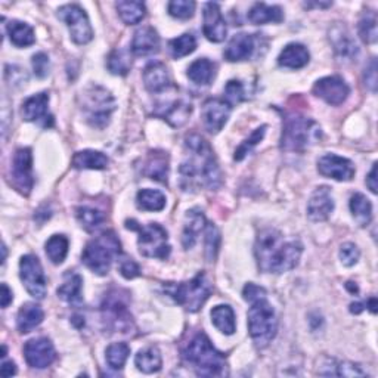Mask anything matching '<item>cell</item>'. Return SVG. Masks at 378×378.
Masks as SVG:
<instances>
[{"mask_svg":"<svg viewBox=\"0 0 378 378\" xmlns=\"http://www.w3.org/2000/svg\"><path fill=\"white\" fill-rule=\"evenodd\" d=\"M120 274L126 279H133V278L139 277V274H140L139 265L133 259H123L120 262Z\"/></svg>","mask_w":378,"mask_h":378,"instance_id":"53","label":"cell"},{"mask_svg":"<svg viewBox=\"0 0 378 378\" xmlns=\"http://www.w3.org/2000/svg\"><path fill=\"white\" fill-rule=\"evenodd\" d=\"M121 255V244L117 235L106 230L89 241L82 253L83 263L96 275H106L110 272L113 262Z\"/></svg>","mask_w":378,"mask_h":378,"instance_id":"6","label":"cell"},{"mask_svg":"<svg viewBox=\"0 0 378 378\" xmlns=\"http://www.w3.org/2000/svg\"><path fill=\"white\" fill-rule=\"evenodd\" d=\"M117 11H118V15L123 20L124 24L128 26H135V24H139L143 18H145V13H147V9H145V5H143L142 2H135V0H123V2H118L116 5Z\"/></svg>","mask_w":378,"mask_h":378,"instance_id":"37","label":"cell"},{"mask_svg":"<svg viewBox=\"0 0 378 378\" xmlns=\"http://www.w3.org/2000/svg\"><path fill=\"white\" fill-rule=\"evenodd\" d=\"M192 113V105L185 99H176L172 104L166 105L161 111H157L155 116L165 118L173 128L184 126Z\"/></svg>","mask_w":378,"mask_h":378,"instance_id":"28","label":"cell"},{"mask_svg":"<svg viewBox=\"0 0 378 378\" xmlns=\"http://www.w3.org/2000/svg\"><path fill=\"white\" fill-rule=\"evenodd\" d=\"M116 102L113 95L101 86H91L82 94V110L92 128L104 129L110 123Z\"/></svg>","mask_w":378,"mask_h":378,"instance_id":"9","label":"cell"},{"mask_svg":"<svg viewBox=\"0 0 378 378\" xmlns=\"http://www.w3.org/2000/svg\"><path fill=\"white\" fill-rule=\"evenodd\" d=\"M195 2L191 0H173L169 4V13L177 20H189L195 12Z\"/></svg>","mask_w":378,"mask_h":378,"instance_id":"49","label":"cell"},{"mask_svg":"<svg viewBox=\"0 0 378 378\" xmlns=\"http://www.w3.org/2000/svg\"><path fill=\"white\" fill-rule=\"evenodd\" d=\"M207 228L206 216L200 209H191L187 213L184 232H182V244L187 250L192 248L196 244L200 233Z\"/></svg>","mask_w":378,"mask_h":378,"instance_id":"25","label":"cell"},{"mask_svg":"<svg viewBox=\"0 0 378 378\" xmlns=\"http://www.w3.org/2000/svg\"><path fill=\"white\" fill-rule=\"evenodd\" d=\"M319 124L301 114L293 113L284 118L281 148L287 152H303L321 139Z\"/></svg>","mask_w":378,"mask_h":378,"instance_id":"5","label":"cell"},{"mask_svg":"<svg viewBox=\"0 0 378 378\" xmlns=\"http://www.w3.org/2000/svg\"><path fill=\"white\" fill-rule=\"evenodd\" d=\"M256 50V38L253 34L247 33H240L235 34L228 43L223 57L229 62H240V61H247Z\"/></svg>","mask_w":378,"mask_h":378,"instance_id":"20","label":"cell"},{"mask_svg":"<svg viewBox=\"0 0 378 378\" xmlns=\"http://www.w3.org/2000/svg\"><path fill=\"white\" fill-rule=\"evenodd\" d=\"M20 278L30 296L38 300H43L46 297L48 293L46 277L38 257L33 255H27L21 259Z\"/></svg>","mask_w":378,"mask_h":378,"instance_id":"12","label":"cell"},{"mask_svg":"<svg viewBox=\"0 0 378 378\" xmlns=\"http://www.w3.org/2000/svg\"><path fill=\"white\" fill-rule=\"evenodd\" d=\"M135 364L139 371L143 374H154L161 369L163 361H161V353L157 348L150 346L138 352L135 357Z\"/></svg>","mask_w":378,"mask_h":378,"instance_id":"36","label":"cell"},{"mask_svg":"<svg viewBox=\"0 0 378 378\" xmlns=\"http://www.w3.org/2000/svg\"><path fill=\"white\" fill-rule=\"evenodd\" d=\"M68 240L65 235H52L46 243V255L53 265H61L68 255Z\"/></svg>","mask_w":378,"mask_h":378,"instance_id":"42","label":"cell"},{"mask_svg":"<svg viewBox=\"0 0 378 378\" xmlns=\"http://www.w3.org/2000/svg\"><path fill=\"white\" fill-rule=\"evenodd\" d=\"M350 211L359 226H368L372 219V204L364 194H355L350 198Z\"/></svg>","mask_w":378,"mask_h":378,"instance_id":"38","label":"cell"},{"mask_svg":"<svg viewBox=\"0 0 378 378\" xmlns=\"http://www.w3.org/2000/svg\"><path fill=\"white\" fill-rule=\"evenodd\" d=\"M230 110L232 106L225 99H218V98L207 99L201 110V118L206 130L213 135L219 133L230 116Z\"/></svg>","mask_w":378,"mask_h":378,"instance_id":"16","label":"cell"},{"mask_svg":"<svg viewBox=\"0 0 378 378\" xmlns=\"http://www.w3.org/2000/svg\"><path fill=\"white\" fill-rule=\"evenodd\" d=\"M367 185L372 194H377V163H374V166H372V169L367 177Z\"/></svg>","mask_w":378,"mask_h":378,"instance_id":"55","label":"cell"},{"mask_svg":"<svg viewBox=\"0 0 378 378\" xmlns=\"http://www.w3.org/2000/svg\"><path fill=\"white\" fill-rule=\"evenodd\" d=\"M313 94L318 98L326 101L327 104L338 106L348 99L350 94V87L341 77L330 76V77H323L315 83Z\"/></svg>","mask_w":378,"mask_h":378,"instance_id":"17","label":"cell"},{"mask_svg":"<svg viewBox=\"0 0 378 378\" xmlns=\"http://www.w3.org/2000/svg\"><path fill=\"white\" fill-rule=\"evenodd\" d=\"M142 174L152 181L167 184L169 181V155L163 151H151L142 163Z\"/></svg>","mask_w":378,"mask_h":378,"instance_id":"23","label":"cell"},{"mask_svg":"<svg viewBox=\"0 0 378 378\" xmlns=\"http://www.w3.org/2000/svg\"><path fill=\"white\" fill-rule=\"evenodd\" d=\"M211 321L214 323V327L218 328L221 333L226 335H232L237 330V322H235V313H233L232 308L228 304H219L214 306L211 309Z\"/></svg>","mask_w":378,"mask_h":378,"instance_id":"33","label":"cell"},{"mask_svg":"<svg viewBox=\"0 0 378 378\" xmlns=\"http://www.w3.org/2000/svg\"><path fill=\"white\" fill-rule=\"evenodd\" d=\"M365 306H367V309H369L374 315L377 313V299H375V297H369V299L365 301Z\"/></svg>","mask_w":378,"mask_h":378,"instance_id":"58","label":"cell"},{"mask_svg":"<svg viewBox=\"0 0 378 378\" xmlns=\"http://www.w3.org/2000/svg\"><path fill=\"white\" fill-rule=\"evenodd\" d=\"M108 71L116 76H126L132 68V55L128 49H116L106 61Z\"/></svg>","mask_w":378,"mask_h":378,"instance_id":"40","label":"cell"},{"mask_svg":"<svg viewBox=\"0 0 378 378\" xmlns=\"http://www.w3.org/2000/svg\"><path fill=\"white\" fill-rule=\"evenodd\" d=\"M83 279L79 274H67L62 285L58 288V297L70 304H79L83 300L82 296Z\"/></svg>","mask_w":378,"mask_h":378,"instance_id":"35","label":"cell"},{"mask_svg":"<svg viewBox=\"0 0 378 378\" xmlns=\"http://www.w3.org/2000/svg\"><path fill=\"white\" fill-rule=\"evenodd\" d=\"M331 40L334 45V50L337 53V57L343 61H353L357 55V46L352 40L350 34L341 27H335L331 31Z\"/></svg>","mask_w":378,"mask_h":378,"instance_id":"29","label":"cell"},{"mask_svg":"<svg viewBox=\"0 0 378 378\" xmlns=\"http://www.w3.org/2000/svg\"><path fill=\"white\" fill-rule=\"evenodd\" d=\"M284 12L279 6H271L266 4H255L248 12V21L255 26H263L269 23H281Z\"/></svg>","mask_w":378,"mask_h":378,"instance_id":"30","label":"cell"},{"mask_svg":"<svg viewBox=\"0 0 378 378\" xmlns=\"http://www.w3.org/2000/svg\"><path fill=\"white\" fill-rule=\"evenodd\" d=\"M9 40L16 48H28L34 45L35 34L31 26L21 21H9L6 24Z\"/></svg>","mask_w":378,"mask_h":378,"instance_id":"34","label":"cell"},{"mask_svg":"<svg viewBox=\"0 0 378 378\" xmlns=\"http://www.w3.org/2000/svg\"><path fill=\"white\" fill-rule=\"evenodd\" d=\"M31 64H33V70H34L35 76H38L39 79L48 77L49 71H50V61H49V57L46 55L45 52L35 53L31 60Z\"/></svg>","mask_w":378,"mask_h":378,"instance_id":"51","label":"cell"},{"mask_svg":"<svg viewBox=\"0 0 378 378\" xmlns=\"http://www.w3.org/2000/svg\"><path fill=\"white\" fill-rule=\"evenodd\" d=\"M143 84L151 94H161L172 86V79L163 62H150L143 70Z\"/></svg>","mask_w":378,"mask_h":378,"instance_id":"22","label":"cell"},{"mask_svg":"<svg viewBox=\"0 0 378 378\" xmlns=\"http://www.w3.org/2000/svg\"><path fill=\"white\" fill-rule=\"evenodd\" d=\"M160 50V35L152 27L139 28L132 40V52L136 57H148Z\"/></svg>","mask_w":378,"mask_h":378,"instance_id":"24","label":"cell"},{"mask_svg":"<svg viewBox=\"0 0 378 378\" xmlns=\"http://www.w3.org/2000/svg\"><path fill=\"white\" fill-rule=\"evenodd\" d=\"M230 106L245 101V89L241 82L230 80L225 86V98H223Z\"/></svg>","mask_w":378,"mask_h":378,"instance_id":"50","label":"cell"},{"mask_svg":"<svg viewBox=\"0 0 378 378\" xmlns=\"http://www.w3.org/2000/svg\"><path fill=\"white\" fill-rule=\"evenodd\" d=\"M311 53L306 49V46L300 43H290L287 45L278 57V64L284 68L299 70L309 64Z\"/></svg>","mask_w":378,"mask_h":378,"instance_id":"27","label":"cell"},{"mask_svg":"<svg viewBox=\"0 0 378 378\" xmlns=\"http://www.w3.org/2000/svg\"><path fill=\"white\" fill-rule=\"evenodd\" d=\"M49 94L42 92L27 98L23 104L21 114L26 121L38 123L42 128L48 129L53 126V117L49 114Z\"/></svg>","mask_w":378,"mask_h":378,"instance_id":"18","label":"cell"},{"mask_svg":"<svg viewBox=\"0 0 378 378\" xmlns=\"http://www.w3.org/2000/svg\"><path fill=\"white\" fill-rule=\"evenodd\" d=\"M243 297L251 304L247 313L250 335L253 338L256 346L263 349L275 338L278 331L275 309L267 301L265 288L256 284L248 282L243 290Z\"/></svg>","mask_w":378,"mask_h":378,"instance_id":"3","label":"cell"},{"mask_svg":"<svg viewBox=\"0 0 378 378\" xmlns=\"http://www.w3.org/2000/svg\"><path fill=\"white\" fill-rule=\"evenodd\" d=\"M365 84L369 87V91L375 94L377 91V62L371 60V62L365 68Z\"/></svg>","mask_w":378,"mask_h":378,"instance_id":"54","label":"cell"},{"mask_svg":"<svg viewBox=\"0 0 378 378\" xmlns=\"http://www.w3.org/2000/svg\"><path fill=\"white\" fill-rule=\"evenodd\" d=\"M216 76V64L207 58L194 61L188 68V77L198 86H209Z\"/></svg>","mask_w":378,"mask_h":378,"instance_id":"32","label":"cell"},{"mask_svg":"<svg viewBox=\"0 0 378 378\" xmlns=\"http://www.w3.org/2000/svg\"><path fill=\"white\" fill-rule=\"evenodd\" d=\"M12 291L9 290V287L6 284H2V308L6 309L8 306L12 303Z\"/></svg>","mask_w":378,"mask_h":378,"instance_id":"56","label":"cell"},{"mask_svg":"<svg viewBox=\"0 0 378 378\" xmlns=\"http://www.w3.org/2000/svg\"><path fill=\"white\" fill-rule=\"evenodd\" d=\"M185 160L179 167L181 187L185 191L218 189L222 185V173L209 142L192 133L185 139Z\"/></svg>","mask_w":378,"mask_h":378,"instance_id":"1","label":"cell"},{"mask_svg":"<svg viewBox=\"0 0 378 378\" xmlns=\"http://www.w3.org/2000/svg\"><path fill=\"white\" fill-rule=\"evenodd\" d=\"M76 218L82 223V226L89 232L96 230L105 222V214L99 209L89 207V206L77 207L76 209Z\"/></svg>","mask_w":378,"mask_h":378,"instance_id":"41","label":"cell"},{"mask_svg":"<svg viewBox=\"0 0 378 378\" xmlns=\"http://www.w3.org/2000/svg\"><path fill=\"white\" fill-rule=\"evenodd\" d=\"M303 245L299 240L285 241L282 233L267 228L260 230L256 238L255 255L262 272L284 274L291 271L300 260Z\"/></svg>","mask_w":378,"mask_h":378,"instance_id":"2","label":"cell"},{"mask_svg":"<svg viewBox=\"0 0 378 378\" xmlns=\"http://www.w3.org/2000/svg\"><path fill=\"white\" fill-rule=\"evenodd\" d=\"M318 172L323 177H330L338 182H349L353 179L356 170L350 160L335 154H327L319 158Z\"/></svg>","mask_w":378,"mask_h":378,"instance_id":"15","label":"cell"},{"mask_svg":"<svg viewBox=\"0 0 378 378\" xmlns=\"http://www.w3.org/2000/svg\"><path fill=\"white\" fill-rule=\"evenodd\" d=\"M16 374V367L12 361H5L2 364V375L4 377H12Z\"/></svg>","mask_w":378,"mask_h":378,"instance_id":"57","label":"cell"},{"mask_svg":"<svg viewBox=\"0 0 378 378\" xmlns=\"http://www.w3.org/2000/svg\"><path fill=\"white\" fill-rule=\"evenodd\" d=\"M136 204L143 211H161L166 207V196L157 189H142L136 195Z\"/></svg>","mask_w":378,"mask_h":378,"instance_id":"39","label":"cell"},{"mask_svg":"<svg viewBox=\"0 0 378 378\" xmlns=\"http://www.w3.org/2000/svg\"><path fill=\"white\" fill-rule=\"evenodd\" d=\"M204 24L203 31L206 38L213 43H221L226 39L228 27L225 23V18L221 12V8L218 4H206L204 5Z\"/></svg>","mask_w":378,"mask_h":378,"instance_id":"19","label":"cell"},{"mask_svg":"<svg viewBox=\"0 0 378 378\" xmlns=\"http://www.w3.org/2000/svg\"><path fill=\"white\" fill-rule=\"evenodd\" d=\"M24 357L31 368L45 369L55 361L57 352L49 338L40 337L27 341L24 346Z\"/></svg>","mask_w":378,"mask_h":378,"instance_id":"14","label":"cell"},{"mask_svg":"<svg viewBox=\"0 0 378 378\" xmlns=\"http://www.w3.org/2000/svg\"><path fill=\"white\" fill-rule=\"evenodd\" d=\"M11 177H12V187L21 192L23 195H28L34 185L33 177V154L30 148H20L16 150L12 167H11Z\"/></svg>","mask_w":378,"mask_h":378,"instance_id":"13","label":"cell"},{"mask_svg":"<svg viewBox=\"0 0 378 378\" xmlns=\"http://www.w3.org/2000/svg\"><path fill=\"white\" fill-rule=\"evenodd\" d=\"M108 165H110V160L99 151L86 150L73 157V167L79 170H104Z\"/></svg>","mask_w":378,"mask_h":378,"instance_id":"31","label":"cell"},{"mask_svg":"<svg viewBox=\"0 0 378 378\" xmlns=\"http://www.w3.org/2000/svg\"><path fill=\"white\" fill-rule=\"evenodd\" d=\"M45 319V312L39 304L26 303L21 306L16 316V328L21 334H28L34 328H38Z\"/></svg>","mask_w":378,"mask_h":378,"instance_id":"26","label":"cell"},{"mask_svg":"<svg viewBox=\"0 0 378 378\" xmlns=\"http://www.w3.org/2000/svg\"><path fill=\"white\" fill-rule=\"evenodd\" d=\"M130 355V348L126 343H113L106 348V364L113 369H121Z\"/></svg>","mask_w":378,"mask_h":378,"instance_id":"45","label":"cell"},{"mask_svg":"<svg viewBox=\"0 0 378 378\" xmlns=\"http://www.w3.org/2000/svg\"><path fill=\"white\" fill-rule=\"evenodd\" d=\"M184 361L194 368L196 375L201 377H222L228 374V364L225 355L216 349L210 338L198 331L182 348Z\"/></svg>","mask_w":378,"mask_h":378,"instance_id":"4","label":"cell"},{"mask_svg":"<svg viewBox=\"0 0 378 378\" xmlns=\"http://www.w3.org/2000/svg\"><path fill=\"white\" fill-rule=\"evenodd\" d=\"M334 210V200L328 187H319L312 194L308 203V216L313 222H323Z\"/></svg>","mask_w":378,"mask_h":378,"instance_id":"21","label":"cell"},{"mask_svg":"<svg viewBox=\"0 0 378 378\" xmlns=\"http://www.w3.org/2000/svg\"><path fill=\"white\" fill-rule=\"evenodd\" d=\"M169 49L174 60H181L184 57H188L189 53H192L196 49V40L194 38V34L185 33L182 35H179V38L170 40Z\"/></svg>","mask_w":378,"mask_h":378,"instance_id":"44","label":"cell"},{"mask_svg":"<svg viewBox=\"0 0 378 378\" xmlns=\"http://www.w3.org/2000/svg\"><path fill=\"white\" fill-rule=\"evenodd\" d=\"M58 18L67 24L71 39L77 45H86L94 39V30L84 9L76 4L64 5L58 9Z\"/></svg>","mask_w":378,"mask_h":378,"instance_id":"11","label":"cell"},{"mask_svg":"<svg viewBox=\"0 0 378 378\" xmlns=\"http://www.w3.org/2000/svg\"><path fill=\"white\" fill-rule=\"evenodd\" d=\"M165 291L188 312L200 311L213 291V285L204 272L195 275L191 281L167 282Z\"/></svg>","mask_w":378,"mask_h":378,"instance_id":"7","label":"cell"},{"mask_svg":"<svg viewBox=\"0 0 378 378\" xmlns=\"http://www.w3.org/2000/svg\"><path fill=\"white\" fill-rule=\"evenodd\" d=\"M124 296L126 294L120 290L108 293L101 304V312L108 331L129 335L135 330V323Z\"/></svg>","mask_w":378,"mask_h":378,"instance_id":"8","label":"cell"},{"mask_svg":"<svg viewBox=\"0 0 378 378\" xmlns=\"http://www.w3.org/2000/svg\"><path fill=\"white\" fill-rule=\"evenodd\" d=\"M265 133H266V126H262V128L256 129L253 133H251L250 138H247L241 143L240 148L235 151V157H233V158H235L237 161L244 160L251 152V150H253L259 142H262V139L265 138Z\"/></svg>","mask_w":378,"mask_h":378,"instance_id":"48","label":"cell"},{"mask_svg":"<svg viewBox=\"0 0 378 378\" xmlns=\"http://www.w3.org/2000/svg\"><path fill=\"white\" fill-rule=\"evenodd\" d=\"M359 256H361V251H359V248L352 244V243H346L341 245L340 248V259H341V263H343L345 266H353L357 263L359 260Z\"/></svg>","mask_w":378,"mask_h":378,"instance_id":"52","label":"cell"},{"mask_svg":"<svg viewBox=\"0 0 378 378\" xmlns=\"http://www.w3.org/2000/svg\"><path fill=\"white\" fill-rule=\"evenodd\" d=\"M126 228L139 232L138 245L142 256L160 260H166L170 256L172 248L169 245L167 230L161 225L150 223L142 226L135 221H128L126 222Z\"/></svg>","mask_w":378,"mask_h":378,"instance_id":"10","label":"cell"},{"mask_svg":"<svg viewBox=\"0 0 378 378\" xmlns=\"http://www.w3.org/2000/svg\"><path fill=\"white\" fill-rule=\"evenodd\" d=\"M206 257L209 262H214L221 247V232L211 223H207L206 229Z\"/></svg>","mask_w":378,"mask_h":378,"instance_id":"47","label":"cell"},{"mask_svg":"<svg viewBox=\"0 0 378 378\" xmlns=\"http://www.w3.org/2000/svg\"><path fill=\"white\" fill-rule=\"evenodd\" d=\"M359 35L362 42L374 45L377 42V15L372 11H365L359 21Z\"/></svg>","mask_w":378,"mask_h":378,"instance_id":"46","label":"cell"},{"mask_svg":"<svg viewBox=\"0 0 378 378\" xmlns=\"http://www.w3.org/2000/svg\"><path fill=\"white\" fill-rule=\"evenodd\" d=\"M322 368H327L328 371H323L322 375H337V377H364L367 372L356 364L350 362H337L334 359H328V361L323 364Z\"/></svg>","mask_w":378,"mask_h":378,"instance_id":"43","label":"cell"}]
</instances>
